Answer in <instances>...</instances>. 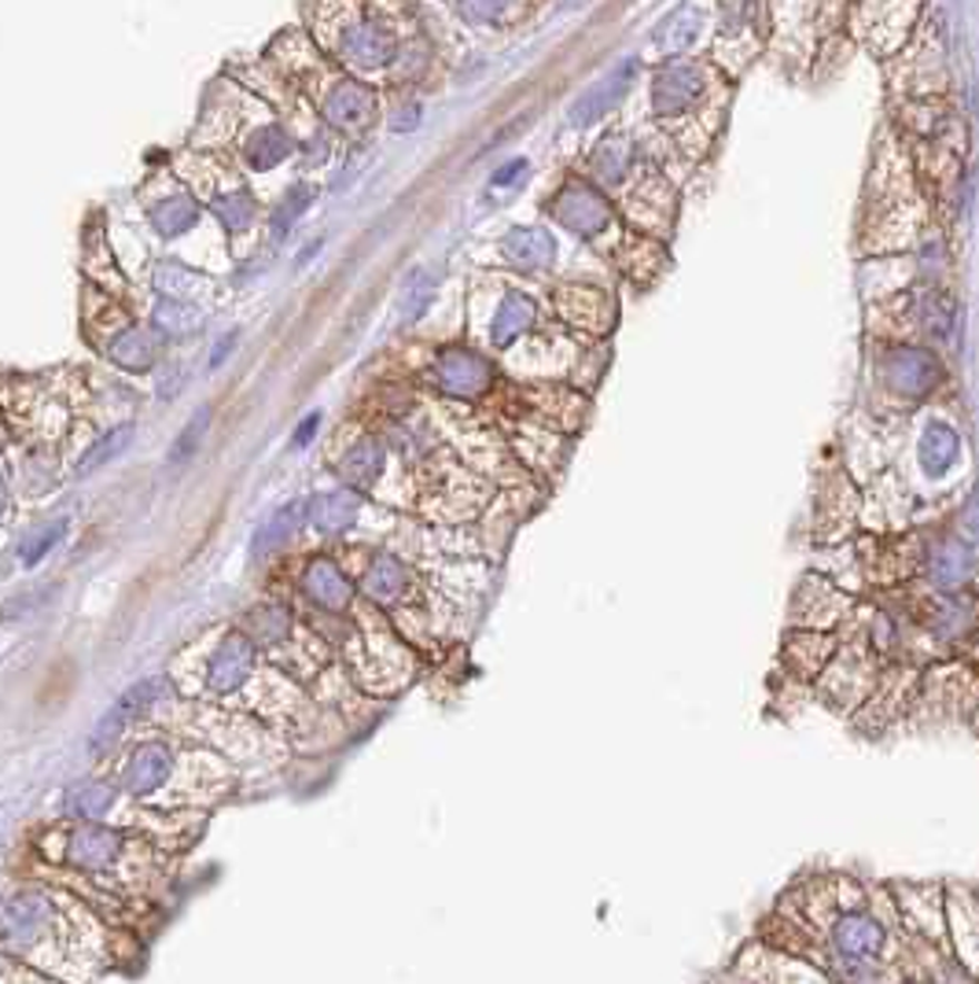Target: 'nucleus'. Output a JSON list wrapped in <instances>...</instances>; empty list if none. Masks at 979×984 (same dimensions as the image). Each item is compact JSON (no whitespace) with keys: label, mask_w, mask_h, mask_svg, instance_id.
Returning a JSON list of instances; mask_svg holds the SVG:
<instances>
[{"label":"nucleus","mask_w":979,"mask_h":984,"mask_svg":"<svg viewBox=\"0 0 979 984\" xmlns=\"http://www.w3.org/2000/svg\"><path fill=\"white\" fill-rule=\"evenodd\" d=\"M111 358L123 369H133V373H144L155 362V335L148 329L129 325L118 332V340L111 343Z\"/></svg>","instance_id":"28"},{"label":"nucleus","mask_w":979,"mask_h":984,"mask_svg":"<svg viewBox=\"0 0 979 984\" xmlns=\"http://www.w3.org/2000/svg\"><path fill=\"white\" fill-rule=\"evenodd\" d=\"M4 513H8V487L4 479H0V520H4Z\"/></svg>","instance_id":"44"},{"label":"nucleus","mask_w":979,"mask_h":984,"mask_svg":"<svg viewBox=\"0 0 979 984\" xmlns=\"http://www.w3.org/2000/svg\"><path fill=\"white\" fill-rule=\"evenodd\" d=\"M244 634L251 645H265V650H276V645L292 642L295 634V616L284 602H262L244 616Z\"/></svg>","instance_id":"19"},{"label":"nucleus","mask_w":979,"mask_h":984,"mask_svg":"<svg viewBox=\"0 0 979 984\" xmlns=\"http://www.w3.org/2000/svg\"><path fill=\"white\" fill-rule=\"evenodd\" d=\"M118 856H123V837L96 822H81L67 841V863L78 870H111Z\"/></svg>","instance_id":"14"},{"label":"nucleus","mask_w":979,"mask_h":984,"mask_svg":"<svg viewBox=\"0 0 979 984\" xmlns=\"http://www.w3.org/2000/svg\"><path fill=\"white\" fill-rule=\"evenodd\" d=\"M972 572H976L972 543H958V538H950V543L936 546L932 557H928V579H932V586H939L942 594L965 591V586L972 583Z\"/></svg>","instance_id":"17"},{"label":"nucleus","mask_w":979,"mask_h":984,"mask_svg":"<svg viewBox=\"0 0 979 984\" xmlns=\"http://www.w3.org/2000/svg\"><path fill=\"white\" fill-rule=\"evenodd\" d=\"M207 428H211V406H199L196 413H192V421L180 428V436L174 439L170 447V465H185L192 454L199 450V442L207 439Z\"/></svg>","instance_id":"36"},{"label":"nucleus","mask_w":979,"mask_h":984,"mask_svg":"<svg viewBox=\"0 0 979 984\" xmlns=\"http://www.w3.org/2000/svg\"><path fill=\"white\" fill-rule=\"evenodd\" d=\"M953 321H958V303L942 292H921L917 295V325L936 340H947L953 332Z\"/></svg>","instance_id":"29"},{"label":"nucleus","mask_w":979,"mask_h":984,"mask_svg":"<svg viewBox=\"0 0 979 984\" xmlns=\"http://www.w3.org/2000/svg\"><path fill=\"white\" fill-rule=\"evenodd\" d=\"M917 458H921V469L932 476V479L947 476L953 465H958V458H961V436L950 425L932 421V425L921 431V447H917Z\"/></svg>","instance_id":"22"},{"label":"nucleus","mask_w":979,"mask_h":984,"mask_svg":"<svg viewBox=\"0 0 979 984\" xmlns=\"http://www.w3.org/2000/svg\"><path fill=\"white\" fill-rule=\"evenodd\" d=\"M199 218V203L188 196V192H170L166 199H159L151 207V225L155 233L174 240V236H185L192 225H196Z\"/></svg>","instance_id":"26"},{"label":"nucleus","mask_w":979,"mask_h":984,"mask_svg":"<svg viewBox=\"0 0 979 984\" xmlns=\"http://www.w3.org/2000/svg\"><path fill=\"white\" fill-rule=\"evenodd\" d=\"M155 329L163 335H174V340H185V335H196L203 329V310L196 303H185V299H163L155 306Z\"/></svg>","instance_id":"30"},{"label":"nucleus","mask_w":979,"mask_h":984,"mask_svg":"<svg viewBox=\"0 0 979 984\" xmlns=\"http://www.w3.org/2000/svg\"><path fill=\"white\" fill-rule=\"evenodd\" d=\"M59 907L45 889H19L0 899V947L8 955H30L56 926Z\"/></svg>","instance_id":"3"},{"label":"nucleus","mask_w":979,"mask_h":984,"mask_svg":"<svg viewBox=\"0 0 979 984\" xmlns=\"http://www.w3.org/2000/svg\"><path fill=\"white\" fill-rule=\"evenodd\" d=\"M501 251H505V262L523 273L549 270L556 262V240L541 230V225H516V230L505 233Z\"/></svg>","instance_id":"16"},{"label":"nucleus","mask_w":979,"mask_h":984,"mask_svg":"<svg viewBox=\"0 0 979 984\" xmlns=\"http://www.w3.org/2000/svg\"><path fill=\"white\" fill-rule=\"evenodd\" d=\"M302 597L324 612V616H346L350 605H354V579L343 572V564L335 557H310L306 568H302Z\"/></svg>","instance_id":"8"},{"label":"nucleus","mask_w":979,"mask_h":984,"mask_svg":"<svg viewBox=\"0 0 979 984\" xmlns=\"http://www.w3.org/2000/svg\"><path fill=\"white\" fill-rule=\"evenodd\" d=\"M634 163H637V152H634V140H626L619 134L604 137L597 144L594 159H589V166H594V182L600 188H619L630 182L634 174Z\"/></svg>","instance_id":"21"},{"label":"nucleus","mask_w":979,"mask_h":984,"mask_svg":"<svg viewBox=\"0 0 979 984\" xmlns=\"http://www.w3.org/2000/svg\"><path fill=\"white\" fill-rule=\"evenodd\" d=\"M549 214L564 230H571L582 240H600L615 230V214L608 207V199L589 182H564L560 192L549 199Z\"/></svg>","instance_id":"4"},{"label":"nucleus","mask_w":979,"mask_h":984,"mask_svg":"<svg viewBox=\"0 0 979 984\" xmlns=\"http://www.w3.org/2000/svg\"><path fill=\"white\" fill-rule=\"evenodd\" d=\"M567 321L582 329H608L615 321V310L608 299H604V292H575L567 299Z\"/></svg>","instance_id":"34"},{"label":"nucleus","mask_w":979,"mask_h":984,"mask_svg":"<svg viewBox=\"0 0 979 984\" xmlns=\"http://www.w3.org/2000/svg\"><path fill=\"white\" fill-rule=\"evenodd\" d=\"M255 660H258V650L251 645L247 634L228 631L207 656L203 686H207V693H214V698H233L236 690L247 686L251 671H255Z\"/></svg>","instance_id":"7"},{"label":"nucleus","mask_w":979,"mask_h":984,"mask_svg":"<svg viewBox=\"0 0 979 984\" xmlns=\"http://www.w3.org/2000/svg\"><path fill=\"white\" fill-rule=\"evenodd\" d=\"M233 347H236V332H228V335H225V340H222V343H217V347H214V354H211V366H214V369H217V366H222V362H225V358H228V351H233Z\"/></svg>","instance_id":"43"},{"label":"nucleus","mask_w":979,"mask_h":984,"mask_svg":"<svg viewBox=\"0 0 979 984\" xmlns=\"http://www.w3.org/2000/svg\"><path fill=\"white\" fill-rule=\"evenodd\" d=\"M155 288H159L166 299H185V303H192L203 288H211V281L196 270L177 266V262H163V266L155 270Z\"/></svg>","instance_id":"33"},{"label":"nucleus","mask_w":979,"mask_h":984,"mask_svg":"<svg viewBox=\"0 0 979 984\" xmlns=\"http://www.w3.org/2000/svg\"><path fill=\"white\" fill-rule=\"evenodd\" d=\"M317 425H321V413H310L306 421H302V425L295 428V439H292L295 447H306V442H310L313 436H317Z\"/></svg>","instance_id":"41"},{"label":"nucleus","mask_w":979,"mask_h":984,"mask_svg":"<svg viewBox=\"0 0 979 984\" xmlns=\"http://www.w3.org/2000/svg\"><path fill=\"white\" fill-rule=\"evenodd\" d=\"M302 524H306V501H287V506L270 513V520H265L255 532V538H251V557L255 561L273 557L276 549H284L287 543H292Z\"/></svg>","instance_id":"20"},{"label":"nucleus","mask_w":979,"mask_h":984,"mask_svg":"<svg viewBox=\"0 0 979 984\" xmlns=\"http://www.w3.org/2000/svg\"><path fill=\"white\" fill-rule=\"evenodd\" d=\"M292 152H295V140L287 137L284 126H276V123L258 126L255 134L244 140V155H247L251 171H273V166H281Z\"/></svg>","instance_id":"23"},{"label":"nucleus","mask_w":979,"mask_h":984,"mask_svg":"<svg viewBox=\"0 0 979 984\" xmlns=\"http://www.w3.org/2000/svg\"><path fill=\"white\" fill-rule=\"evenodd\" d=\"M361 516V495L354 487H332L321 490L306 501V520L321 535H343L358 524Z\"/></svg>","instance_id":"15"},{"label":"nucleus","mask_w":979,"mask_h":984,"mask_svg":"<svg viewBox=\"0 0 979 984\" xmlns=\"http://www.w3.org/2000/svg\"><path fill=\"white\" fill-rule=\"evenodd\" d=\"M523 174H527V159H512V163H505V166H498V171H493L490 185L493 188H509V185L523 182Z\"/></svg>","instance_id":"40"},{"label":"nucleus","mask_w":979,"mask_h":984,"mask_svg":"<svg viewBox=\"0 0 979 984\" xmlns=\"http://www.w3.org/2000/svg\"><path fill=\"white\" fill-rule=\"evenodd\" d=\"M115 797H118L115 786L81 782L78 789H70V793H67V811L78 815V819H86V822H96V819H104V815L115 808Z\"/></svg>","instance_id":"31"},{"label":"nucleus","mask_w":979,"mask_h":984,"mask_svg":"<svg viewBox=\"0 0 979 984\" xmlns=\"http://www.w3.org/2000/svg\"><path fill=\"white\" fill-rule=\"evenodd\" d=\"M174 749L166 741H144L129 752L123 767V789L129 797H151L170 782L174 774Z\"/></svg>","instance_id":"12"},{"label":"nucleus","mask_w":979,"mask_h":984,"mask_svg":"<svg viewBox=\"0 0 979 984\" xmlns=\"http://www.w3.org/2000/svg\"><path fill=\"white\" fill-rule=\"evenodd\" d=\"M439 284H442V270H434V266H417L413 273H409L402 292H398V318H402V325H413V321L424 318V310L431 306Z\"/></svg>","instance_id":"24"},{"label":"nucleus","mask_w":979,"mask_h":984,"mask_svg":"<svg viewBox=\"0 0 979 984\" xmlns=\"http://www.w3.org/2000/svg\"><path fill=\"white\" fill-rule=\"evenodd\" d=\"M832 947L843 963H877L888 947V929L869 910H848L832 926Z\"/></svg>","instance_id":"11"},{"label":"nucleus","mask_w":979,"mask_h":984,"mask_svg":"<svg viewBox=\"0 0 979 984\" xmlns=\"http://www.w3.org/2000/svg\"><path fill=\"white\" fill-rule=\"evenodd\" d=\"M317 27L324 48L361 78L386 75L402 59L394 27L372 16L365 0H324V16L317 19Z\"/></svg>","instance_id":"1"},{"label":"nucleus","mask_w":979,"mask_h":984,"mask_svg":"<svg viewBox=\"0 0 979 984\" xmlns=\"http://www.w3.org/2000/svg\"><path fill=\"white\" fill-rule=\"evenodd\" d=\"M335 469H340V476L354 490L376 487V479L386 472V447H383L376 436H358L343 450V458H340V465H335Z\"/></svg>","instance_id":"18"},{"label":"nucleus","mask_w":979,"mask_h":984,"mask_svg":"<svg viewBox=\"0 0 979 984\" xmlns=\"http://www.w3.org/2000/svg\"><path fill=\"white\" fill-rule=\"evenodd\" d=\"M413 591H417V575L402 557L386 554V549L369 557L365 572H361V594H365L372 605L376 608L405 605L409 597H413Z\"/></svg>","instance_id":"10"},{"label":"nucleus","mask_w":979,"mask_h":984,"mask_svg":"<svg viewBox=\"0 0 979 984\" xmlns=\"http://www.w3.org/2000/svg\"><path fill=\"white\" fill-rule=\"evenodd\" d=\"M715 100V75L696 59H670L652 78V107L663 126L682 129L696 123Z\"/></svg>","instance_id":"2"},{"label":"nucleus","mask_w":979,"mask_h":984,"mask_svg":"<svg viewBox=\"0 0 979 984\" xmlns=\"http://www.w3.org/2000/svg\"><path fill=\"white\" fill-rule=\"evenodd\" d=\"M214 214L222 218L228 233H247L251 222H255V199H251L247 188L222 192V196L214 199Z\"/></svg>","instance_id":"35"},{"label":"nucleus","mask_w":979,"mask_h":984,"mask_svg":"<svg viewBox=\"0 0 979 984\" xmlns=\"http://www.w3.org/2000/svg\"><path fill=\"white\" fill-rule=\"evenodd\" d=\"M880 377L902 399H924L928 391H936L942 383V362L939 354L924 351V347H891L880 358Z\"/></svg>","instance_id":"5"},{"label":"nucleus","mask_w":979,"mask_h":984,"mask_svg":"<svg viewBox=\"0 0 979 984\" xmlns=\"http://www.w3.org/2000/svg\"><path fill=\"white\" fill-rule=\"evenodd\" d=\"M166 698H170V679L151 675V679L133 682V686L123 693V698L115 701V712L129 723V719H144L155 704H163Z\"/></svg>","instance_id":"27"},{"label":"nucleus","mask_w":979,"mask_h":984,"mask_svg":"<svg viewBox=\"0 0 979 984\" xmlns=\"http://www.w3.org/2000/svg\"><path fill=\"white\" fill-rule=\"evenodd\" d=\"M417 118H420V104H405L402 111H398V115L391 118V126H394V129H413V126H417Z\"/></svg>","instance_id":"42"},{"label":"nucleus","mask_w":979,"mask_h":984,"mask_svg":"<svg viewBox=\"0 0 979 984\" xmlns=\"http://www.w3.org/2000/svg\"><path fill=\"white\" fill-rule=\"evenodd\" d=\"M538 325V303L519 288H505L487 318V340L493 347H512Z\"/></svg>","instance_id":"13"},{"label":"nucleus","mask_w":979,"mask_h":984,"mask_svg":"<svg viewBox=\"0 0 979 984\" xmlns=\"http://www.w3.org/2000/svg\"><path fill=\"white\" fill-rule=\"evenodd\" d=\"M123 730H126V719L115 712H104L100 715V723L92 727V734H89V749H92V756H107L111 749H118V741H123Z\"/></svg>","instance_id":"39"},{"label":"nucleus","mask_w":979,"mask_h":984,"mask_svg":"<svg viewBox=\"0 0 979 984\" xmlns=\"http://www.w3.org/2000/svg\"><path fill=\"white\" fill-rule=\"evenodd\" d=\"M450 4L457 8V16H461L468 27L501 30L519 19V11L527 8V0H450Z\"/></svg>","instance_id":"25"},{"label":"nucleus","mask_w":979,"mask_h":984,"mask_svg":"<svg viewBox=\"0 0 979 984\" xmlns=\"http://www.w3.org/2000/svg\"><path fill=\"white\" fill-rule=\"evenodd\" d=\"M310 203H313V188L310 185H292V188H287L284 199H281V207H276V214H273V236L284 240L287 230H292V225L302 218V214H306Z\"/></svg>","instance_id":"37"},{"label":"nucleus","mask_w":979,"mask_h":984,"mask_svg":"<svg viewBox=\"0 0 979 984\" xmlns=\"http://www.w3.org/2000/svg\"><path fill=\"white\" fill-rule=\"evenodd\" d=\"M637 67H640L637 59H634V56H626V59H619V64H615L600 81H594V86H589V89L571 104V111H567V118H571V126H594V123H600L604 115H611L615 107H619V104L626 100V92H630L634 78H637Z\"/></svg>","instance_id":"9"},{"label":"nucleus","mask_w":979,"mask_h":984,"mask_svg":"<svg viewBox=\"0 0 979 984\" xmlns=\"http://www.w3.org/2000/svg\"><path fill=\"white\" fill-rule=\"evenodd\" d=\"M133 436H137V428H133V425H118L111 431H104V436L86 450V458L78 461V476H89L96 469H104V465H111L118 454H126Z\"/></svg>","instance_id":"32"},{"label":"nucleus","mask_w":979,"mask_h":984,"mask_svg":"<svg viewBox=\"0 0 979 984\" xmlns=\"http://www.w3.org/2000/svg\"><path fill=\"white\" fill-rule=\"evenodd\" d=\"M431 380L434 388L453 394V399H482L493 383V366L482 358L479 351H468V347H446L439 351L431 366Z\"/></svg>","instance_id":"6"},{"label":"nucleus","mask_w":979,"mask_h":984,"mask_svg":"<svg viewBox=\"0 0 979 984\" xmlns=\"http://www.w3.org/2000/svg\"><path fill=\"white\" fill-rule=\"evenodd\" d=\"M63 532H67V520H52V524H45V527H38V532H30L27 538H22V546H19V564H22V568L41 564V557L59 543V538H63Z\"/></svg>","instance_id":"38"}]
</instances>
